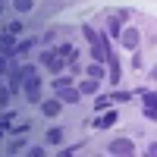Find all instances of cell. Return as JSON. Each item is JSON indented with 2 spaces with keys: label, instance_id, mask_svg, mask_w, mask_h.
Segmentation results:
<instances>
[{
  "label": "cell",
  "instance_id": "obj_9",
  "mask_svg": "<svg viewBox=\"0 0 157 157\" xmlns=\"http://www.w3.org/2000/svg\"><path fill=\"white\" fill-rule=\"evenodd\" d=\"M88 75H91V78H101V75H104V69L94 63V66H88Z\"/></svg>",
  "mask_w": 157,
  "mask_h": 157
},
{
  "label": "cell",
  "instance_id": "obj_7",
  "mask_svg": "<svg viewBox=\"0 0 157 157\" xmlns=\"http://www.w3.org/2000/svg\"><path fill=\"white\" fill-rule=\"evenodd\" d=\"M94 88H98V78H88V82H82V91H88V94H91Z\"/></svg>",
  "mask_w": 157,
  "mask_h": 157
},
{
  "label": "cell",
  "instance_id": "obj_13",
  "mask_svg": "<svg viewBox=\"0 0 157 157\" xmlns=\"http://www.w3.org/2000/svg\"><path fill=\"white\" fill-rule=\"evenodd\" d=\"M47 141H60V129H50V132H47Z\"/></svg>",
  "mask_w": 157,
  "mask_h": 157
},
{
  "label": "cell",
  "instance_id": "obj_11",
  "mask_svg": "<svg viewBox=\"0 0 157 157\" xmlns=\"http://www.w3.org/2000/svg\"><path fill=\"white\" fill-rule=\"evenodd\" d=\"M94 107H98V110H104V107H110V98H98V101H94Z\"/></svg>",
  "mask_w": 157,
  "mask_h": 157
},
{
  "label": "cell",
  "instance_id": "obj_4",
  "mask_svg": "<svg viewBox=\"0 0 157 157\" xmlns=\"http://www.w3.org/2000/svg\"><path fill=\"white\" fill-rule=\"evenodd\" d=\"M107 60H110V78H113V82H120V60H116L113 54H110Z\"/></svg>",
  "mask_w": 157,
  "mask_h": 157
},
{
  "label": "cell",
  "instance_id": "obj_1",
  "mask_svg": "<svg viewBox=\"0 0 157 157\" xmlns=\"http://www.w3.org/2000/svg\"><path fill=\"white\" fill-rule=\"evenodd\" d=\"M135 151V145L129 138H116V141H110V154H132Z\"/></svg>",
  "mask_w": 157,
  "mask_h": 157
},
{
  "label": "cell",
  "instance_id": "obj_8",
  "mask_svg": "<svg viewBox=\"0 0 157 157\" xmlns=\"http://www.w3.org/2000/svg\"><path fill=\"white\" fill-rule=\"evenodd\" d=\"M113 123H116V113H107V116L101 120V129H107V126H113Z\"/></svg>",
  "mask_w": 157,
  "mask_h": 157
},
{
  "label": "cell",
  "instance_id": "obj_6",
  "mask_svg": "<svg viewBox=\"0 0 157 157\" xmlns=\"http://www.w3.org/2000/svg\"><path fill=\"white\" fill-rule=\"evenodd\" d=\"M44 113H47V116L60 113V104H57V101H47V104H44Z\"/></svg>",
  "mask_w": 157,
  "mask_h": 157
},
{
  "label": "cell",
  "instance_id": "obj_15",
  "mask_svg": "<svg viewBox=\"0 0 157 157\" xmlns=\"http://www.w3.org/2000/svg\"><path fill=\"white\" fill-rule=\"evenodd\" d=\"M0 10H3V3H0Z\"/></svg>",
  "mask_w": 157,
  "mask_h": 157
},
{
  "label": "cell",
  "instance_id": "obj_14",
  "mask_svg": "<svg viewBox=\"0 0 157 157\" xmlns=\"http://www.w3.org/2000/svg\"><path fill=\"white\" fill-rule=\"evenodd\" d=\"M3 69H6V60H0V72H3Z\"/></svg>",
  "mask_w": 157,
  "mask_h": 157
},
{
  "label": "cell",
  "instance_id": "obj_12",
  "mask_svg": "<svg viewBox=\"0 0 157 157\" xmlns=\"http://www.w3.org/2000/svg\"><path fill=\"white\" fill-rule=\"evenodd\" d=\"M16 10H32V0H16Z\"/></svg>",
  "mask_w": 157,
  "mask_h": 157
},
{
  "label": "cell",
  "instance_id": "obj_2",
  "mask_svg": "<svg viewBox=\"0 0 157 157\" xmlns=\"http://www.w3.org/2000/svg\"><path fill=\"white\" fill-rule=\"evenodd\" d=\"M123 44H126L129 50H135V47H138V32H135V29H126V32H123Z\"/></svg>",
  "mask_w": 157,
  "mask_h": 157
},
{
  "label": "cell",
  "instance_id": "obj_5",
  "mask_svg": "<svg viewBox=\"0 0 157 157\" xmlns=\"http://www.w3.org/2000/svg\"><path fill=\"white\" fill-rule=\"evenodd\" d=\"M60 98H63V101H72V104H75V101H78V91H69V88H63V85H60Z\"/></svg>",
  "mask_w": 157,
  "mask_h": 157
},
{
  "label": "cell",
  "instance_id": "obj_3",
  "mask_svg": "<svg viewBox=\"0 0 157 157\" xmlns=\"http://www.w3.org/2000/svg\"><path fill=\"white\" fill-rule=\"evenodd\" d=\"M41 60H44V66H50V69H54V72H57V69H63V60H60L57 54H50V50H47V54H44Z\"/></svg>",
  "mask_w": 157,
  "mask_h": 157
},
{
  "label": "cell",
  "instance_id": "obj_10",
  "mask_svg": "<svg viewBox=\"0 0 157 157\" xmlns=\"http://www.w3.org/2000/svg\"><path fill=\"white\" fill-rule=\"evenodd\" d=\"M10 104V88H0V107H6Z\"/></svg>",
  "mask_w": 157,
  "mask_h": 157
}]
</instances>
